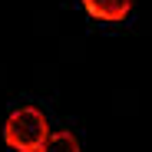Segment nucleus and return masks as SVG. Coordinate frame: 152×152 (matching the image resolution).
Segmentation results:
<instances>
[{
  "instance_id": "2",
  "label": "nucleus",
  "mask_w": 152,
  "mask_h": 152,
  "mask_svg": "<svg viewBox=\"0 0 152 152\" xmlns=\"http://www.w3.org/2000/svg\"><path fill=\"white\" fill-rule=\"evenodd\" d=\"M83 7L89 17L96 20H106V23H119L129 17L132 10V0H83Z\"/></svg>"
},
{
  "instance_id": "1",
  "label": "nucleus",
  "mask_w": 152,
  "mask_h": 152,
  "mask_svg": "<svg viewBox=\"0 0 152 152\" xmlns=\"http://www.w3.org/2000/svg\"><path fill=\"white\" fill-rule=\"evenodd\" d=\"M46 139H50V126L37 106H20L4 122V142L17 152H40Z\"/></svg>"
},
{
  "instance_id": "3",
  "label": "nucleus",
  "mask_w": 152,
  "mask_h": 152,
  "mask_svg": "<svg viewBox=\"0 0 152 152\" xmlns=\"http://www.w3.org/2000/svg\"><path fill=\"white\" fill-rule=\"evenodd\" d=\"M40 152H80V139L73 132H50Z\"/></svg>"
}]
</instances>
